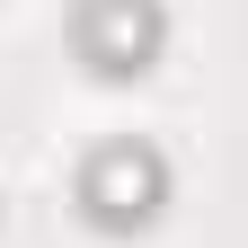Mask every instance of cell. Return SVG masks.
I'll list each match as a JSON object with an SVG mask.
<instances>
[{
    "mask_svg": "<svg viewBox=\"0 0 248 248\" xmlns=\"http://www.w3.org/2000/svg\"><path fill=\"white\" fill-rule=\"evenodd\" d=\"M169 45V9L160 0H71L62 9V53L89 80H142Z\"/></svg>",
    "mask_w": 248,
    "mask_h": 248,
    "instance_id": "7a4b0ae2",
    "label": "cell"
},
{
    "mask_svg": "<svg viewBox=\"0 0 248 248\" xmlns=\"http://www.w3.org/2000/svg\"><path fill=\"white\" fill-rule=\"evenodd\" d=\"M71 213L98 239H151L169 213V160L142 133H98L71 169Z\"/></svg>",
    "mask_w": 248,
    "mask_h": 248,
    "instance_id": "6da1fadb",
    "label": "cell"
}]
</instances>
